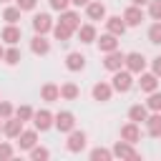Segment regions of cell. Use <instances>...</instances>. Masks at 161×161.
<instances>
[{
  "label": "cell",
  "instance_id": "cell-21",
  "mask_svg": "<svg viewBox=\"0 0 161 161\" xmlns=\"http://www.w3.org/2000/svg\"><path fill=\"white\" fill-rule=\"evenodd\" d=\"M75 35H78V40L80 43H96V38H98V30H96V23H80V28L75 30Z\"/></svg>",
  "mask_w": 161,
  "mask_h": 161
},
{
  "label": "cell",
  "instance_id": "cell-20",
  "mask_svg": "<svg viewBox=\"0 0 161 161\" xmlns=\"http://www.w3.org/2000/svg\"><path fill=\"white\" fill-rule=\"evenodd\" d=\"M103 23H106V30H108V33H113V35H118V38L128 30V25H126V20H123L121 15H108Z\"/></svg>",
  "mask_w": 161,
  "mask_h": 161
},
{
  "label": "cell",
  "instance_id": "cell-10",
  "mask_svg": "<svg viewBox=\"0 0 161 161\" xmlns=\"http://www.w3.org/2000/svg\"><path fill=\"white\" fill-rule=\"evenodd\" d=\"M23 128H25V121H20L18 116H10V118L3 121V136L10 138V141H15V138L23 133Z\"/></svg>",
  "mask_w": 161,
  "mask_h": 161
},
{
  "label": "cell",
  "instance_id": "cell-37",
  "mask_svg": "<svg viewBox=\"0 0 161 161\" xmlns=\"http://www.w3.org/2000/svg\"><path fill=\"white\" fill-rule=\"evenodd\" d=\"M10 116H15V106H13L10 101H0V118L5 121V118H10Z\"/></svg>",
  "mask_w": 161,
  "mask_h": 161
},
{
  "label": "cell",
  "instance_id": "cell-6",
  "mask_svg": "<svg viewBox=\"0 0 161 161\" xmlns=\"http://www.w3.org/2000/svg\"><path fill=\"white\" fill-rule=\"evenodd\" d=\"M33 126H35L40 133H45V131L55 128V113H50L48 108H40V111H35V116H33Z\"/></svg>",
  "mask_w": 161,
  "mask_h": 161
},
{
  "label": "cell",
  "instance_id": "cell-24",
  "mask_svg": "<svg viewBox=\"0 0 161 161\" xmlns=\"http://www.w3.org/2000/svg\"><path fill=\"white\" fill-rule=\"evenodd\" d=\"M148 106L146 103H133L131 108H128V121H136V123H146V118H148Z\"/></svg>",
  "mask_w": 161,
  "mask_h": 161
},
{
  "label": "cell",
  "instance_id": "cell-11",
  "mask_svg": "<svg viewBox=\"0 0 161 161\" xmlns=\"http://www.w3.org/2000/svg\"><path fill=\"white\" fill-rule=\"evenodd\" d=\"M158 80H161V78H158L153 70H143V73H138V80H136V83H138V88L148 96V93L158 91Z\"/></svg>",
  "mask_w": 161,
  "mask_h": 161
},
{
  "label": "cell",
  "instance_id": "cell-7",
  "mask_svg": "<svg viewBox=\"0 0 161 161\" xmlns=\"http://www.w3.org/2000/svg\"><path fill=\"white\" fill-rule=\"evenodd\" d=\"M123 20H126V25L128 28H138L143 20H146V10L141 8V5H128L126 10H123V15H121Z\"/></svg>",
  "mask_w": 161,
  "mask_h": 161
},
{
  "label": "cell",
  "instance_id": "cell-17",
  "mask_svg": "<svg viewBox=\"0 0 161 161\" xmlns=\"http://www.w3.org/2000/svg\"><path fill=\"white\" fill-rule=\"evenodd\" d=\"M30 53H33V55H48V53H50V40H48V35L35 33V35L30 38Z\"/></svg>",
  "mask_w": 161,
  "mask_h": 161
},
{
  "label": "cell",
  "instance_id": "cell-2",
  "mask_svg": "<svg viewBox=\"0 0 161 161\" xmlns=\"http://www.w3.org/2000/svg\"><path fill=\"white\" fill-rule=\"evenodd\" d=\"M86 146H88L86 131L73 128L70 133H65V151H68V153H80V151H86Z\"/></svg>",
  "mask_w": 161,
  "mask_h": 161
},
{
  "label": "cell",
  "instance_id": "cell-38",
  "mask_svg": "<svg viewBox=\"0 0 161 161\" xmlns=\"http://www.w3.org/2000/svg\"><path fill=\"white\" fill-rule=\"evenodd\" d=\"M48 5H50V10H55V13H63V10L73 8L70 0H48Z\"/></svg>",
  "mask_w": 161,
  "mask_h": 161
},
{
  "label": "cell",
  "instance_id": "cell-44",
  "mask_svg": "<svg viewBox=\"0 0 161 161\" xmlns=\"http://www.w3.org/2000/svg\"><path fill=\"white\" fill-rule=\"evenodd\" d=\"M0 3H3V5H8V3H13V0H0Z\"/></svg>",
  "mask_w": 161,
  "mask_h": 161
},
{
  "label": "cell",
  "instance_id": "cell-5",
  "mask_svg": "<svg viewBox=\"0 0 161 161\" xmlns=\"http://www.w3.org/2000/svg\"><path fill=\"white\" fill-rule=\"evenodd\" d=\"M126 65V53L121 50V48H116V50H111V53H103V68L108 70V73H116V70H121Z\"/></svg>",
  "mask_w": 161,
  "mask_h": 161
},
{
  "label": "cell",
  "instance_id": "cell-40",
  "mask_svg": "<svg viewBox=\"0 0 161 161\" xmlns=\"http://www.w3.org/2000/svg\"><path fill=\"white\" fill-rule=\"evenodd\" d=\"M151 70L161 78V55H156V58H151Z\"/></svg>",
  "mask_w": 161,
  "mask_h": 161
},
{
  "label": "cell",
  "instance_id": "cell-18",
  "mask_svg": "<svg viewBox=\"0 0 161 161\" xmlns=\"http://www.w3.org/2000/svg\"><path fill=\"white\" fill-rule=\"evenodd\" d=\"M96 45H98V50L101 53H111V50H116L118 48V35H113V33H101L98 38H96Z\"/></svg>",
  "mask_w": 161,
  "mask_h": 161
},
{
  "label": "cell",
  "instance_id": "cell-28",
  "mask_svg": "<svg viewBox=\"0 0 161 161\" xmlns=\"http://www.w3.org/2000/svg\"><path fill=\"white\" fill-rule=\"evenodd\" d=\"M20 60H23L20 48H18V45H8V48H5V58H3V63H5V65H18Z\"/></svg>",
  "mask_w": 161,
  "mask_h": 161
},
{
  "label": "cell",
  "instance_id": "cell-33",
  "mask_svg": "<svg viewBox=\"0 0 161 161\" xmlns=\"http://www.w3.org/2000/svg\"><path fill=\"white\" fill-rule=\"evenodd\" d=\"M15 116H18L20 121H25V123H28V121H33L35 108H33V106H28V103H23V106H18V108H15Z\"/></svg>",
  "mask_w": 161,
  "mask_h": 161
},
{
  "label": "cell",
  "instance_id": "cell-45",
  "mask_svg": "<svg viewBox=\"0 0 161 161\" xmlns=\"http://www.w3.org/2000/svg\"><path fill=\"white\" fill-rule=\"evenodd\" d=\"M0 133H3V118H0Z\"/></svg>",
  "mask_w": 161,
  "mask_h": 161
},
{
  "label": "cell",
  "instance_id": "cell-13",
  "mask_svg": "<svg viewBox=\"0 0 161 161\" xmlns=\"http://www.w3.org/2000/svg\"><path fill=\"white\" fill-rule=\"evenodd\" d=\"M113 86L111 83H106V80H98L93 88H91V96H93V101H98V103H108L111 98H113Z\"/></svg>",
  "mask_w": 161,
  "mask_h": 161
},
{
  "label": "cell",
  "instance_id": "cell-26",
  "mask_svg": "<svg viewBox=\"0 0 161 161\" xmlns=\"http://www.w3.org/2000/svg\"><path fill=\"white\" fill-rule=\"evenodd\" d=\"M60 23H65V25L73 28V30H78V28H80V13H78L75 8H68V10L60 13Z\"/></svg>",
  "mask_w": 161,
  "mask_h": 161
},
{
  "label": "cell",
  "instance_id": "cell-23",
  "mask_svg": "<svg viewBox=\"0 0 161 161\" xmlns=\"http://www.w3.org/2000/svg\"><path fill=\"white\" fill-rule=\"evenodd\" d=\"M40 101H45V103L60 101V86H55V83H43V86H40Z\"/></svg>",
  "mask_w": 161,
  "mask_h": 161
},
{
  "label": "cell",
  "instance_id": "cell-39",
  "mask_svg": "<svg viewBox=\"0 0 161 161\" xmlns=\"http://www.w3.org/2000/svg\"><path fill=\"white\" fill-rule=\"evenodd\" d=\"M15 5L23 10V13H33L38 8V0H15Z\"/></svg>",
  "mask_w": 161,
  "mask_h": 161
},
{
  "label": "cell",
  "instance_id": "cell-41",
  "mask_svg": "<svg viewBox=\"0 0 161 161\" xmlns=\"http://www.w3.org/2000/svg\"><path fill=\"white\" fill-rule=\"evenodd\" d=\"M88 3H91V0H70V5H73V8H86Z\"/></svg>",
  "mask_w": 161,
  "mask_h": 161
},
{
  "label": "cell",
  "instance_id": "cell-36",
  "mask_svg": "<svg viewBox=\"0 0 161 161\" xmlns=\"http://www.w3.org/2000/svg\"><path fill=\"white\" fill-rule=\"evenodd\" d=\"M15 156V146L10 141H0V161H8Z\"/></svg>",
  "mask_w": 161,
  "mask_h": 161
},
{
  "label": "cell",
  "instance_id": "cell-3",
  "mask_svg": "<svg viewBox=\"0 0 161 161\" xmlns=\"http://www.w3.org/2000/svg\"><path fill=\"white\" fill-rule=\"evenodd\" d=\"M113 158H123V161H141V153L136 151V143H128L123 138H118L113 143Z\"/></svg>",
  "mask_w": 161,
  "mask_h": 161
},
{
  "label": "cell",
  "instance_id": "cell-22",
  "mask_svg": "<svg viewBox=\"0 0 161 161\" xmlns=\"http://www.w3.org/2000/svg\"><path fill=\"white\" fill-rule=\"evenodd\" d=\"M146 133L151 136V138H161V111H153V113H148V118H146Z\"/></svg>",
  "mask_w": 161,
  "mask_h": 161
},
{
  "label": "cell",
  "instance_id": "cell-9",
  "mask_svg": "<svg viewBox=\"0 0 161 161\" xmlns=\"http://www.w3.org/2000/svg\"><path fill=\"white\" fill-rule=\"evenodd\" d=\"M146 65H148V60H146V55H143V53H138V50L126 53V65H123V68H128L133 75L143 73V70H146Z\"/></svg>",
  "mask_w": 161,
  "mask_h": 161
},
{
  "label": "cell",
  "instance_id": "cell-1",
  "mask_svg": "<svg viewBox=\"0 0 161 161\" xmlns=\"http://www.w3.org/2000/svg\"><path fill=\"white\" fill-rule=\"evenodd\" d=\"M111 86H113V91H116V93H128V91L136 86V75H133L128 68H121V70H116V73H113Z\"/></svg>",
  "mask_w": 161,
  "mask_h": 161
},
{
  "label": "cell",
  "instance_id": "cell-42",
  "mask_svg": "<svg viewBox=\"0 0 161 161\" xmlns=\"http://www.w3.org/2000/svg\"><path fill=\"white\" fill-rule=\"evenodd\" d=\"M131 5H141L143 8V5H148V0H131Z\"/></svg>",
  "mask_w": 161,
  "mask_h": 161
},
{
  "label": "cell",
  "instance_id": "cell-25",
  "mask_svg": "<svg viewBox=\"0 0 161 161\" xmlns=\"http://www.w3.org/2000/svg\"><path fill=\"white\" fill-rule=\"evenodd\" d=\"M60 98H63V101H78V98H80V88H78V83H73V80L60 83Z\"/></svg>",
  "mask_w": 161,
  "mask_h": 161
},
{
  "label": "cell",
  "instance_id": "cell-34",
  "mask_svg": "<svg viewBox=\"0 0 161 161\" xmlns=\"http://www.w3.org/2000/svg\"><path fill=\"white\" fill-rule=\"evenodd\" d=\"M146 106H148V111L153 113V111H161V91H153V93H148V98L143 101Z\"/></svg>",
  "mask_w": 161,
  "mask_h": 161
},
{
  "label": "cell",
  "instance_id": "cell-15",
  "mask_svg": "<svg viewBox=\"0 0 161 161\" xmlns=\"http://www.w3.org/2000/svg\"><path fill=\"white\" fill-rule=\"evenodd\" d=\"M118 138H123V141H128V143H138V141H141V123H136V121L123 123L121 131H118Z\"/></svg>",
  "mask_w": 161,
  "mask_h": 161
},
{
  "label": "cell",
  "instance_id": "cell-19",
  "mask_svg": "<svg viewBox=\"0 0 161 161\" xmlns=\"http://www.w3.org/2000/svg\"><path fill=\"white\" fill-rule=\"evenodd\" d=\"M65 68H68L70 73H80V70H86V55L78 53V50H70V53L65 55Z\"/></svg>",
  "mask_w": 161,
  "mask_h": 161
},
{
  "label": "cell",
  "instance_id": "cell-31",
  "mask_svg": "<svg viewBox=\"0 0 161 161\" xmlns=\"http://www.w3.org/2000/svg\"><path fill=\"white\" fill-rule=\"evenodd\" d=\"M20 15H23V10L18 5H5V10H3V20L5 23H18Z\"/></svg>",
  "mask_w": 161,
  "mask_h": 161
},
{
  "label": "cell",
  "instance_id": "cell-32",
  "mask_svg": "<svg viewBox=\"0 0 161 161\" xmlns=\"http://www.w3.org/2000/svg\"><path fill=\"white\" fill-rule=\"evenodd\" d=\"M28 156L33 158V161H48L50 158V151L45 148V146H40V143H35L30 151H28Z\"/></svg>",
  "mask_w": 161,
  "mask_h": 161
},
{
  "label": "cell",
  "instance_id": "cell-16",
  "mask_svg": "<svg viewBox=\"0 0 161 161\" xmlns=\"http://www.w3.org/2000/svg\"><path fill=\"white\" fill-rule=\"evenodd\" d=\"M38 136H40V131H38L35 126H33V128H23V133L15 138V141H18V148H20V151H30V148L38 143Z\"/></svg>",
  "mask_w": 161,
  "mask_h": 161
},
{
  "label": "cell",
  "instance_id": "cell-14",
  "mask_svg": "<svg viewBox=\"0 0 161 161\" xmlns=\"http://www.w3.org/2000/svg\"><path fill=\"white\" fill-rule=\"evenodd\" d=\"M55 128L60 133H70L75 128V113L73 111H58L55 113Z\"/></svg>",
  "mask_w": 161,
  "mask_h": 161
},
{
  "label": "cell",
  "instance_id": "cell-29",
  "mask_svg": "<svg viewBox=\"0 0 161 161\" xmlns=\"http://www.w3.org/2000/svg\"><path fill=\"white\" fill-rule=\"evenodd\" d=\"M88 158H91V161H111V158H113V151L106 148V146H96V148L88 151Z\"/></svg>",
  "mask_w": 161,
  "mask_h": 161
},
{
  "label": "cell",
  "instance_id": "cell-35",
  "mask_svg": "<svg viewBox=\"0 0 161 161\" xmlns=\"http://www.w3.org/2000/svg\"><path fill=\"white\" fill-rule=\"evenodd\" d=\"M146 15H148L151 20H161V0H148Z\"/></svg>",
  "mask_w": 161,
  "mask_h": 161
},
{
  "label": "cell",
  "instance_id": "cell-30",
  "mask_svg": "<svg viewBox=\"0 0 161 161\" xmlns=\"http://www.w3.org/2000/svg\"><path fill=\"white\" fill-rule=\"evenodd\" d=\"M148 43L151 45H161V20H153L151 25H148Z\"/></svg>",
  "mask_w": 161,
  "mask_h": 161
},
{
  "label": "cell",
  "instance_id": "cell-4",
  "mask_svg": "<svg viewBox=\"0 0 161 161\" xmlns=\"http://www.w3.org/2000/svg\"><path fill=\"white\" fill-rule=\"evenodd\" d=\"M30 25H33V33L50 35V33H53L55 20L50 18V13H35V15H33V20H30Z\"/></svg>",
  "mask_w": 161,
  "mask_h": 161
},
{
  "label": "cell",
  "instance_id": "cell-12",
  "mask_svg": "<svg viewBox=\"0 0 161 161\" xmlns=\"http://www.w3.org/2000/svg\"><path fill=\"white\" fill-rule=\"evenodd\" d=\"M83 10H86V18H88L91 23H98V20H106V18H108V10H106V5H103L101 0H91Z\"/></svg>",
  "mask_w": 161,
  "mask_h": 161
},
{
  "label": "cell",
  "instance_id": "cell-27",
  "mask_svg": "<svg viewBox=\"0 0 161 161\" xmlns=\"http://www.w3.org/2000/svg\"><path fill=\"white\" fill-rule=\"evenodd\" d=\"M73 28H68L65 23H60V20H55V25H53V38L55 40H60V43H68L70 38H73Z\"/></svg>",
  "mask_w": 161,
  "mask_h": 161
},
{
  "label": "cell",
  "instance_id": "cell-43",
  "mask_svg": "<svg viewBox=\"0 0 161 161\" xmlns=\"http://www.w3.org/2000/svg\"><path fill=\"white\" fill-rule=\"evenodd\" d=\"M3 58H5V43L0 40V60H3Z\"/></svg>",
  "mask_w": 161,
  "mask_h": 161
},
{
  "label": "cell",
  "instance_id": "cell-8",
  "mask_svg": "<svg viewBox=\"0 0 161 161\" xmlns=\"http://www.w3.org/2000/svg\"><path fill=\"white\" fill-rule=\"evenodd\" d=\"M0 40H3L5 45H18V43L23 40V28H20L18 23H8V25L0 30Z\"/></svg>",
  "mask_w": 161,
  "mask_h": 161
}]
</instances>
